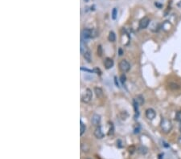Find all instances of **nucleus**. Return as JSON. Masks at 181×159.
Wrapping results in <instances>:
<instances>
[{
    "mask_svg": "<svg viewBox=\"0 0 181 159\" xmlns=\"http://www.w3.org/2000/svg\"><path fill=\"white\" fill-rule=\"evenodd\" d=\"M160 127L161 129L163 130V132H164L165 133H168L172 130V123L168 118H163L161 120L160 122Z\"/></svg>",
    "mask_w": 181,
    "mask_h": 159,
    "instance_id": "obj_1",
    "label": "nucleus"
},
{
    "mask_svg": "<svg viewBox=\"0 0 181 159\" xmlns=\"http://www.w3.org/2000/svg\"><path fill=\"white\" fill-rule=\"evenodd\" d=\"M118 67H119V69L122 72H129L130 69V64L129 62L126 60H121L118 64Z\"/></svg>",
    "mask_w": 181,
    "mask_h": 159,
    "instance_id": "obj_2",
    "label": "nucleus"
},
{
    "mask_svg": "<svg viewBox=\"0 0 181 159\" xmlns=\"http://www.w3.org/2000/svg\"><path fill=\"white\" fill-rule=\"evenodd\" d=\"M92 97H93V93H92V91L89 89V88H87L85 91V93L81 97V101L84 102V103H89L92 100Z\"/></svg>",
    "mask_w": 181,
    "mask_h": 159,
    "instance_id": "obj_3",
    "label": "nucleus"
},
{
    "mask_svg": "<svg viewBox=\"0 0 181 159\" xmlns=\"http://www.w3.org/2000/svg\"><path fill=\"white\" fill-rule=\"evenodd\" d=\"M149 23H150V19L147 17H144L140 20L139 22V28L140 29H145L148 27Z\"/></svg>",
    "mask_w": 181,
    "mask_h": 159,
    "instance_id": "obj_4",
    "label": "nucleus"
},
{
    "mask_svg": "<svg viewBox=\"0 0 181 159\" xmlns=\"http://www.w3.org/2000/svg\"><path fill=\"white\" fill-rule=\"evenodd\" d=\"M91 33H92V29L89 28H84L83 31H81V36L84 40H88V39L91 38Z\"/></svg>",
    "mask_w": 181,
    "mask_h": 159,
    "instance_id": "obj_5",
    "label": "nucleus"
},
{
    "mask_svg": "<svg viewBox=\"0 0 181 159\" xmlns=\"http://www.w3.org/2000/svg\"><path fill=\"white\" fill-rule=\"evenodd\" d=\"M101 121V116L98 114H93L91 118V123L94 126H98Z\"/></svg>",
    "mask_w": 181,
    "mask_h": 159,
    "instance_id": "obj_6",
    "label": "nucleus"
},
{
    "mask_svg": "<svg viewBox=\"0 0 181 159\" xmlns=\"http://www.w3.org/2000/svg\"><path fill=\"white\" fill-rule=\"evenodd\" d=\"M156 116V113H155V111L153 109H148L146 110V117L147 119L149 120H153Z\"/></svg>",
    "mask_w": 181,
    "mask_h": 159,
    "instance_id": "obj_7",
    "label": "nucleus"
},
{
    "mask_svg": "<svg viewBox=\"0 0 181 159\" xmlns=\"http://www.w3.org/2000/svg\"><path fill=\"white\" fill-rule=\"evenodd\" d=\"M94 136L97 137V139H101L104 137V133L102 132V129L100 126H97V128L95 129V131H94Z\"/></svg>",
    "mask_w": 181,
    "mask_h": 159,
    "instance_id": "obj_8",
    "label": "nucleus"
},
{
    "mask_svg": "<svg viewBox=\"0 0 181 159\" xmlns=\"http://www.w3.org/2000/svg\"><path fill=\"white\" fill-rule=\"evenodd\" d=\"M104 66L106 69H109L114 66V60L111 58H106L104 60Z\"/></svg>",
    "mask_w": 181,
    "mask_h": 159,
    "instance_id": "obj_9",
    "label": "nucleus"
},
{
    "mask_svg": "<svg viewBox=\"0 0 181 159\" xmlns=\"http://www.w3.org/2000/svg\"><path fill=\"white\" fill-rule=\"evenodd\" d=\"M94 93H95L96 97L97 98H102L103 97V90L99 87L94 88Z\"/></svg>",
    "mask_w": 181,
    "mask_h": 159,
    "instance_id": "obj_10",
    "label": "nucleus"
},
{
    "mask_svg": "<svg viewBox=\"0 0 181 159\" xmlns=\"http://www.w3.org/2000/svg\"><path fill=\"white\" fill-rule=\"evenodd\" d=\"M84 58L85 59V60H87L88 63H91L92 61V56H91V53H90L89 50L87 51L86 52H84L83 54Z\"/></svg>",
    "mask_w": 181,
    "mask_h": 159,
    "instance_id": "obj_11",
    "label": "nucleus"
},
{
    "mask_svg": "<svg viewBox=\"0 0 181 159\" xmlns=\"http://www.w3.org/2000/svg\"><path fill=\"white\" fill-rule=\"evenodd\" d=\"M108 40H109V42H114L116 40V35L114 31H110L109 32V35H108Z\"/></svg>",
    "mask_w": 181,
    "mask_h": 159,
    "instance_id": "obj_12",
    "label": "nucleus"
},
{
    "mask_svg": "<svg viewBox=\"0 0 181 159\" xmlns=\"http://www.w3.org/2000/svg\"><path fill=\"white\" fill-rule=\"evenodd\" d=\"M88 50L87 47H86L85 44H84L83 40H81V42H80V52H81V54L83 55L84 52H86Z\"/></svg>",
    "mask_w": 181,
    "mask_h": 159,
    "instance_id": "obj_13",
    "label": "nucleus"
},
{
    "mask_svg": "<svg viewBox=\"0 0 181 159\" xmlns=\"http://www.w3.org/2000/svg\"><path fill=\"white\" fill-rule=\"evenodd\" d=\"M80 149H81L82 152L87 153V152H88V150H89V146H88L87 144L81 143V145H80Z\"/></svg>",
    "mask_w": 181,
    "mask_h": 159,
    "instance_id": "obj_14",
    "label": "nucleus"
},
{
    "mask_svg": "<svg viewBox=\"0 0 181 159\" xmlns=\"http://www.w3.org/2000/svg\"><path fill=\"white\" fill-rule=\"evenodd\" d=\"M85 129H86L85 125H84V124L82 123V121H80V136H81V135L85 132Z\"/></svg>",
    "mask_w": 181,
    "mask_h": 159,
    "instance_id": "obj_15",
    "label": "nucleus"
},
{
    "mask_svg": "<svg viewBox=\"0 0 181 159\" xmlns=\"http://www.w3.org/2000/svg\"><path fill=\"white\" fill-rule=\"evenodd\" d=\"M135 100L137 101L138 104H139V105H142L143 103H144V98H143V96H138L137 98Z\"/></svg>",
    "mask_w": 181,
    "mask_h": 159,
    "instance_id": "obj_16",
    "label": "nucleus"
},
{
    "mask_svg": "<svg viewBox=\"0 0 181 159\" xmlns=\"http://www.w3.org/2000/svg\"><path fill=\"white\" fill-rule=\"evenodd\" d=\"M139 152L142 154H145L147 153V149L144 146H140L139 148Z\"/></svg>",
    "mask_w": 181,
    "mask_h": 159,
    "instance_id": "obj_17",
    "label": "nucleus"
},
{
    "mask_svg": "<svg viewBox=\"0 0 181 159\" xmlns=\"http://www.w3.org/2000/svg\"><path fill=\"white\" fill-rule=\"evenodd\" d=\"M170 27H171V24L169 23L168 21H166V22L163 24V28H164L165 31H168L169 29H170Z\"/></svg>",
    "mask_w": 181,
    "mask_h": 159,
    "instance_id": "obj_18",
    "label": "nucleus"
},
{
    "mask_svg": "<svg viewBox=\"0 0 181 159\" xmlns=\"http://www.w3.org/2000/svg\"><path fill=\"white\" fill-rule=\"evenodd\" d=\"M133 105H134V109H135V113L139 112V109H138V107H139V106H138L139 105V104H138V102L135 99H134V101H133Z\"/></svg>",
    "mask_w": 181,
    "mask_h": 159,
    "instance_id": "obj_19",
    "label": "nucleus"
},
{
    "mask_svg": "<svg viewBox=\"0 0 181 159\" xmlns=\"http://www.w3.org/2000/svg\"><path fill=\"white\" fill-rule=\"evenodd\" d=\"M117 15H118V11L116 8L113 9V11H112V18L113 19H117Z\"/></svg>",
    "mask_w": 181,
    "mask_h": 159,
    "instance_id": "obj_20",
    "label": "nucleus"
},
{
    "mask_svg": "<svg viewBox=\"0 0 181 159\" xmlns=\"http://www.w3.org/2000/svg\"><path fill=\"white\" fill-rule=\"evenodd\" d=\"M98 35V32L96 29H92V33H91V38H95Z\"/></svg>",
    "mask_w": 181,
    "mask_h": 159,
    "instance_id": "obj_21",
    "label": "nucleus"
},
{
    "mask_svg": "<svg viewBox=\"0 0 181 159\" xmlns=\"http://www.w3.org/2000/svg\"><path fill=\"white\" fill-rule=\"evenodd\" d=\"M176 120L177 121H180V122H181V111H179V112H177L176 113Z\"/></svg>",
    "mask_w": 181,
    "mask_h": 159,
    "instance_id": "obj_22",
    "label": "nucleus"
},
{
    "mask_svg": "<svg viewBox=\"0 0 181 159\" xmlns=\"http://www.w3.org/2000/svg\"><path fill=\"white\" fill-rule=\"evenodd\" d=\"M97 55L99 56H102V48H101V45H99V46L97 47Z\"/></svg>",
    "mask_w": 181,
    "mask_h": 159,
    "instance_id": "obj_23",
    "label": "nucleus"
},
{
    "mask_svg": "<svg viewBox=\"0 0 181 159\" xmlns=\"http://www.w3.org/2000/svg\"><path fill=\"white\" fill-rule=\"evenodd\" d=\"M126 79V76L124 75V74H122V75L121 76V77H120V80H121V82H122V84L125 83Z\"/></svg>",
    "mask_w": 181,
    "mask_h": 159,
    "instance_id": "obj_24",
    "label": "nucleus"
},
{
    "mask_svg": "<svg viewBox=\"0 0 181 159\" xmlns=\"http://www.w3.org/2000/svg\"><path fill=\"white\" fill-rule=\"evenodd\" d=\"M94 72H97V74H99V75H101V71H100V69H98V68H95V69H94Z\"/></svg>",
    "mask_w": 181,
    "mask_h": 159,
    "instance_id": "obj_25",
    "label": "nucleus"
},
{
    "mask_svg": "<svg viewBox=\"0 0 181 159\" xmlns=\"http://www.w3.org/2000/svg\"><path fill=\"white\" fill-rule=\"evenodd\" d=\"M80 69L81 70H84V71H86V72H93V71H91V70H88V69H87V68H80Z\"/></svg>",
    "mask_w": 181,
    "mask_h": 159,
    "instance_id": "obj_26",
    "label": "nucleus"
},
{
    "mask_svg": "<svg viewBox=\"0 0 181 159\" xmlns=\"http://www.w3.org/2000/svg\"><path fill=\"white\" fill-rule=\"evenodd\" d=\"M178 142H179V144L181 145V135L179 137V138H178Z\"/></svg>",
    "mask_w": 181,
    "mask_h": 159,
    "instance_id": "obj_27",
    "label": "nucleus"
},
{
    "mask_svg": "<svg viewBox=\"0 0 181 159\" xmlns=\"http://www.w3.org/2000/svg\"><path fill=\"white\" fill-rule=\"evenodd\" d=\"M119 55H120V56H122V49H119Z\"/></svg>",
    "mask_w": 181,
    "mask_h": 159,
    "instance_id": "obj_28",
    "label": "nucleus"
},
{
    "mask_svg": "<svg viewBox=\"0 0 181 159\" xmlns=\"http://www.w3.org/2000/svg\"><path fill=\"white\" fill-rule=\"evenodd\" d=\"M155 6H157V7H161V5L159 4L158 3H155Z\"/></svg>",
    "mask_w": 181,
    "mask_h": 159,
    "instance_id": "obj_29",
    "label": "nucleus"
},
{
    "mask_svg": "<svg viewBox=\"0 0 181 159\" xmlns=\"http://www.w3.org/2000/svg\"><path fill=\"white\" fill-rule=\"evenodd\" d=\"M179 129H180V132L181 133V122L180 124V126H179Z\"/></svg>",
    "mask_w": 181,
    "mask_h": 159,
    "instance_id": "obj_30",
    "label": "nucleus"
},
{
    "mask_svg": "<svg viewBox=\"0 0 181 159\" xmlns=\"http://www.w3.org/2000/svg\"><path fill=\"white\" fill-rule=\"evenodd\" d=\"M178 6L179 7H181V1L180 2V3H178Z\"/></svg>",
    "mask_w": 181,
    "mask_h": 159,
    "instance_id": "obj_31",
    "label": "nucleus"
},
{
    "mask_svg": "<svg viewBox=\"0 0 181 159\" xmlns=\"http://www.w3.org/2000/svg\"><path fill=\"white\" fill-rule=\"evenodd\" d=\"M84 1H86V2H88V0H84Z\"/></svg>",
    "mask_w": 181,
    "mask_h": 159,
    "instance_id": "obj_32",
    "label": "nucleus"
},
{
    "mask_svg": "<svg viewBox=\"0 0 181 159\" xmlns=\"http://www.w3.org/2000/svg\"><path fill=\"white\" fill-rule=\"evenodd\" d=\"M87 159H91V158H87Z\"/></svg>",
    "mask_w": 181,
    "mask_h": 159,
    "instance_id": "obj_33",
    "label": "nucleus"
}]
</instances>
